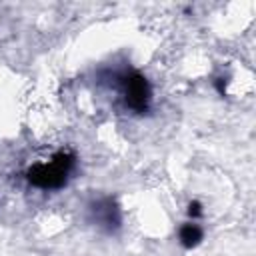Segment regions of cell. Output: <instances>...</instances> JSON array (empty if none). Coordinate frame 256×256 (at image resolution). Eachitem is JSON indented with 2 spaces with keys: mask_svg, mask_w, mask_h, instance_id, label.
I'll list each match as a JSON object with an SVG mask.
<instances>
[{
  "mask_svg": "<svg viewBox=\"0 0 256 256\" xmlns=\"http://www.w3.org/2000/svg\"><path fill=\"white\" fill-rule=\"evenodd\" d=\"M72 164H74V156H70L68 152H58L52 156V160L32 166L28 170V180L36 188H44V190L60 188L66 182Z\"/></svg>",
  "mask_w": 256,
  "mask_h": 256,
  "instance_id": "cell-1",
  "label": "cell"
},
{
  "mask_svg": "<svg viewBox=\"0 0 256 256\" xmlns=\"http://www.w3.org/2000/svg\"><path fill=\"white\" fill-rule=\"evenodd\" d=\"M188 216H190V218H200V216H202V204L196 202V200L190 202V204H188Z\"/></svg>",
  "mask_w": 256,
  "mask_h": 256,
  "instance_id": "cell-5",
  "label": "cell"
},
{
  "mask_svg": "<svg viewBox=\"0 0 256 256\" xmlns=\"http://www.w3.org/2000/svg\"><path fill=\"white\" fill-rule=\"evenodd\" d=\"M120 88H122V96L126 106L132 112H146L150 108V100H152V90L148 80L138 74V72H128L120 78Z\"/></svg>",
  "mask_w": 256,
  "mask_h": 256,
  "instance_id": "cell-2",
  "label": "cell"
},
{
  "mask_svg": "<svg viewBox=\"0 0 256 256\" xmlns=\"http://www.w3.org/2000/svg\"><path fill=\"white\" fill-rule=\"evenodd\" d=\"M94 214H96V222L102 224V226H108V228L118 226V222H120L118 210L110 200H104V202L96 204L94 206Z\"/></svg>",
  "mask_w": 256,
  "mask_h": 256,
  "instance_id": "cell-3",
  "label": "cell"
},
{
  "mask_svg": "<svg viewBox=\"0 0 256 256\" xmlns=\"http://www.w3.org/2000/svg\"><path fill=\"white\" fill-rule=\"evenodd\" d=\"M178 238H180V244L184 248H194L202 240V228L198 224H194V222H186V224L180 226Z\"/></svg>",
  "mask_w": 256,
  "mask_h": 256,
  "instance_id": "cell-4",
  "label": "cell"
}]
</instances>
